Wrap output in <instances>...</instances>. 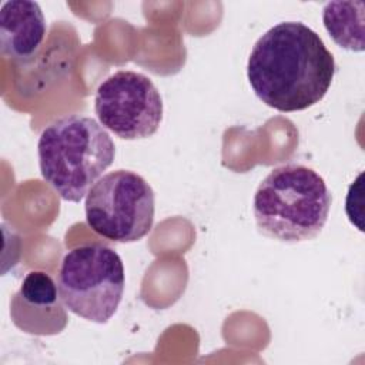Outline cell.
Returning a JSON list of instances; mask_svg holds the SVG:
<instances>
[{"instance_id": "obj_9", "label": "cell", "mask_w": 365, "mask_h": 365, "mask_svg": "<svg viewBox=\"0 0 365 365\" xmlns=\"http://www.w3.org/2000/svg\"><path fill=\"white\" fill-rule=\"evenodd\" d=\"M322 21L332 40L342 48L364 51V3L329 1L324 6Z\"/></svg>"}, {"instance_id": "obj_3", "label": "cell", "mask_w": 365, "mask_h": 365, "mask_svg": "<svg viewBox=\"0 0 365 365\" xmlns=\"http://www.w3.org/2000/svg\"><path fill=\"white\" fill-rule=\"evenodd\" d=\"M332 197L324 178L302 164H285L259 182L252 202L257 228L281 242L315 238L324 228Z\"/></svg>"}, {"instance_id": "obj_2", "label": "cell", "mask_w": 365, "mask_h": 365, "mask_svg": "<svg viewBox=\"0 0 365 365\" xmlns=\"http://www.w3.org/2000/svg\"><path fill=\"white\" fill-rule=\"evenodd\" d=\"M37 153L44 181L64 201L80 202L113 164L115 145L94 118L71 114L43 128Z\"/></svg>"}, {"instance_id": "obj_5", "label": "cell", "mask_w": 365, "mask_h": 365, "mask_svg": "<svg viewBox=\"0 0 365 365\" xmlns=\"http://www.w3.org/2000/svg\"><path fill=\"white\" fill-rule=\"evenodd\" d=\"M155 195L137 173L115 170L100 177L86 195L88 227L114 242H135L153 228Z\"/></svg>"}, {"instance_id": "obj_8", "label": "cell", "mask_w": 365, "mask_h": 365, "mask_svg": "<svg viewBox=\"0 0 365 365\" xmlns=\"http://www.w3.org/2000/svg\"><path fill=\"white\" fill-rule=\"evenodd\" d=\"M47 24L37 1L10 0L0 10V51L11 60H29L41 47Z\"/></svg>"}, {"instance_id": "obj_1", "label": "cell", "mask_w": 365, "mask_h": 365, "mask_svg": "<svg viewBox=\"0 0 365 365\" xmlns=\"http://www.w3.org/2000/svg\"><path fill=\"white\" fill-rule=\"evenodd\" d=\"M336 71L332 53L319 34L301 21H281L254 44L247 77L255 96L282 113L319 103Z\"/></svg>"}, {"instance_id": "obj_7", "label": "cell", "mask_w": 365, "mask_h": 365, "mask_svg": "<svg viewBox=\"0 0 365 365\" xmlns=\"http://www.w3.org/2000/svg\"><path fill=\"white\" fill-rule=\"evenodd\" d=\"M54 279L44 271L27 272L10 299L13 324L31 335L60 334L68 317Z\"/></svg>"}, {"instance_id": "obj_6", "label": "cell", "mask_w": 365, "mask_h": 365, "mask_svg": "<svg viewBox=\"0 0 365 365\" xmlns=\"http://www.w3.org/2000/svg\"><path fill=\"white\" fill-rule=\"evenodd\" d=\"M94 111L100 124L123 140L148 138L163 120V98L145 74L118 70L96 90Z\"/></svg>"}, {"instance_id": "obj_4", "label": "cell", "mask_w": 365, "mask_h": 365, "mask_svg": "<svg viewBox=\"0 0 365 365\" xmlns=\"http://www.w3.org/2000/svg\"><path fill=\"white\" fill-rule=\"evenodd\" d=\"M125 287L120 255L104 244H84L67 251L58 271V291L68 311L106 324L117 311Z\"/></svg>"}]
</instances>
